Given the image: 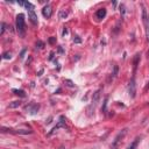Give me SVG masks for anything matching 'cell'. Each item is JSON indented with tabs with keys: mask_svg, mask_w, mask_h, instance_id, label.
<instances>
[{
	"mask_svg": "<svg viewBox=\"0 0 149 149\" xmlns=\"http://www.w3.org/2000/svg\"><path fill=\"white\" fill-rule=\"evenodd\" d=\"M19 3L22 5V6H24L26 8H28V10H33L34 9V5L30 3V2H28V1H20Z\"/></svg>",
	"mask_w": 149,
	"mask_h": 149,
	"instance_id": "ba28073f",
	"label": "cell"
},
{
	"mask_svg": "<svg viewBox=\"0 0 149 149\" xmlns=\"http://www.w3.org/2000/svg\"><path fill=\"white\" fill-rule=\"evenodd\" d=\"M142 22H143V26H144V31H146L147 41L149 42V15H148L147 9L144 7L142 8Z\"/></svg>",
	"mask_w": 149,
	"mask_h": 149,
	"instance_id": "7a4b0ae2",
	"label": "cell"
},
{
	"mask_svg": "<svg viewBox=\"0 0 149 149\" xmlns=\"http://www.w3.org/2000/svg\"><path fill=\"white\" fill-rule=\"evenodd\" d=\"M95 16H97L99 20L104 19V17L106 16V9H105V8H100V9H98L97 13H95Z\"/></svg>",
	"mask_w": 149,
	"mask_h": 149,
	"instance_id": "52a82bcc",
	"label": "cell"
},
{
	"mask_svg": "<svg viewBox=\"0 0 149 149\" xmlns=\"http://www.w3.org/2000/svg\"><path fill=\"white\" fill-rule=\"evenodd\" d=\"M49 42H50V43H54V42H55V38H50Z\"/></svg>",
	"mask_w": 149,
	"mask_h": 149,
	"instance_id": "ac0fdd59",
	"label": "cell"
},
{
	"mask_svg": "<svg viewBox=\"0 0 149 149\" xmlns=\"http://www.w3.org/2000/svg\"><path fill=\"white\" fill-rule=\"evenodd\" d=\"M20 106V101H13L12 104H9V108H15V107H19Z\"/></svg>",
	"mask_w": 149,
	"mask_h": 149,
	"instance_id": "30bf717a",
	"label": "cell"
},
{
	"mask_svg": "<svg viewBox=\"0 0 149 149\" xmlns=\"http://www.w3.org/2000/svg\"><path fill=\"white\" fill-rule=\"evenodd\" d=\"M139 142H140V137H137V139H135L132 143H130V146L127 148V149H136V147H137V144H139Z\"/></svg>",
	"mask_w": 149,
	"mask_h": 149,
	"instance_id": "9c48e42d",
	"label": "cell"
},
{
	"mask_svg": "<svg viewBox=\"0 0 149 149\" xmlns=\"http://www.w3.org/2000/svg\"><path fill=\"white\" fill-rule=\"evenodd\" d=\"M13 92H14L15 94L20 95V97H24V92H23L22 90H13Z\"/></svg>",
	"mask_w": 149,
	"mask_h": 149,
	"instance_id": "8fae6325",
	"label": "cell"
},
{
	"mask_svg": "<svg viewBox=\"0 0 149 149\" xmlns=\"http://www.w3.org/2000/svg\"><path fill=\"white\" fill-rule=\"evenodd\" d=\"M42 14H43V16H44V17L49 19V17L51 16V14H52V8H51V6H50V5L44 6V7H43V9H42Z\"/></svg>",
	"mask_w": 149,
	"mask_h": 149,
	"instance_id": "5b68a950",
	"label": "cell"
},
{
	"mask_svg": "<svg viewBox=\"0 0 149 149\" xmlns=\"http://www.w3.org/2000/svg\"><path fill=\"white\" fill-rule=\"evenodd\" d=\"M28 16H29V19H30V21L34 23V24H37V22H38V20H37V15L35 14V12H34V9L33 10H28Z\"/></svg>",
	"mask_w": 149,
	"mask_h": 149,
	"instance_id": "8992f818",
	"label": "cell"
},
{
	"mask_svg": "<svg viewBox=\"0 0 149 149\" xmlns=\"http://www.w3.org/2000/svg\"><path fill=\"white\" fill-rule=\"evenodd\" d=\"M3 31H5V23L2 22V23H1V31H0V34L2 35V34H3Z\"/></svg>",
	"mask_w": 149,
	"mask_h": 149,
	"instance_id": "9a60e30c",
	"label": "cell"
},
{
	"mask_svg": "<svg viewBox=\"0 0 149 149\" xmlns=\"http://www.w3.org/2000/svg\"><path fill=\"white\" fill-rule=\"evenodd\" d=\"M36 45H38V48H43V42H41V41H38Z\"/></svg>",
	"mask_w": 149,
	"mask_h": 149,
	"instance_id": "2e32d148",
	"label": "cell"
},
{
	"mask_svg": "<svg viewBox=\"0 0 149 149\" xmlns=\"http://www.w3.org/2000/svg\"><path fill=\"white\" fill-rule=\"evenodd\" d=\"M73 41H74V42H77V43H79V42H80V38H78V37H77V38H74Z\"/></svg>",
	"mask_w": 149,
	"mask_h": 149,
	"instance_id": "e0dca14e",
	"label": "cell"
},
{
	"mask_svg": "<svg viewBox=\"0 0 149 149\" xmlns=\"http://www.w3.org/2000/svg\"><path fill=\"white\" fill-rule=\"evenodd\" d=\"M125 134H126V129H123L122 133H119L118 134V136L114 139V142L112 143V149H118L119 148V143H120V141H121V139L123 137Z\"/></svg>",
	"mask_w": 149,
	"mask_h": 149,
	"instance_id": "277c9868",
	"label": "cell"
},
{
	"mask_svg": "<svg viewBox=\"0 0 149 149\" xmlns=\"http://www.w3.org/2000/svg\"><path fill=\"white\" fill-rule=\"evenodd\" d=\"M128 90H129V95L130 98H134L135 97V93H136V84H135V78L133 77L129 81V86H128Z\"/></svg>",
	"mask_w": 149,
	"mask_h": 149,
	"instance_id": "3957f363",
	"label": "cell"
},
{
	"mask_svg": "<svg viewBox=\"0 0 149 149\" xmlns=\"http://www.w3.org/2000/svg\"><path fill=\"white\" fill-rule=\"evenodd\" d=\"M68 16V13L65 12V10H62V12H59V19H65Z\"/></svg>",
	"mask_w": 149,
	"mask_h": 149,
	"instance_id": "7c38bea8",
	"label": "cell"
},
{
	"mask_svg": "<svg viewBox=\"0 0 149 149\" xmlns=\"http://www.w3.org/2000/svg\"><path fill=\"white\" fill-rule=\"evenodd\" d=\"M116 73H118V66L115 65V66H114V72H113V76H112V78H115V77H116Z\"/></svg>",
	"mask_w": 149,
	"mask_h": 149,
	"instance_id": "5bb4252c",
	"label": "cell"
},
{
	"mask_svg": "<svg viewBox=\"0 0 149 149\" xmlns=\"http://www.w3.org/2000/svg\"><path fill=\"white\" fill-rule=\"evenodd\" d=\"M10 55H12L10 52H5V54H2V58H3V59H9V58L12 57Z\"/></svg>",
	"mask_w": 149,
	"mask_h": 149,
	"instance_id": "4fadbf2b",
	"label": "cell"
},
{
	"mask_svg": "<svg viewBox=\"0 0 149 149\" xmlns=\"http://www.w3.org/2000/svg\"><path fill=\"white\" fill-rule=\"evenodd\" d=\"M16 30L21 37H24L26 34V23H24V15L19 14L16 16Z\"/></svg>",
	"mask_w": 149,
	"mask_h": 149,
	"instance_id": "6da1fadb",
	"label": "cell"
}]
</instances>
